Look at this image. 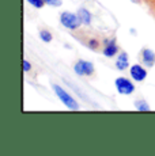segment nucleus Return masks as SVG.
<instances>
[{
    "instance_id": "nucleus-6",
    "label": "nucleus",
    "mask_w": 155,
    "mask_h": 156,
    "mask_svg": "<svg viewBox=\"0 0 155 156\" xmlns=\"http://www.w3.org/2000/svg\"><path fill=\"white\" fill-rule=\"evenodd\" d=\"M118 45L116 44V41L114 40H110V41H106V45H105V48H103V55H105L106 57H113V56H116L118 53Z\"/></svg>"
},
{
    "instance_id": "nucleus-13",
    "label": "nucleus",
    "mask_w": 155,
    "mask_h": 156,
    "mask_svg": "<svg viewBox=\"0 0 155 156\" xmlns=\"http://www.w3.org/2000/svg\"><path fill=\"white\" fill-rule=\"evenodd\" d=\"M29 3H30L31 5H34L35 8H42L44 5L46 4L45 3V0H27Z\"/></svg>"
},
{
    "instance_id": "nucleus-12",
    "label": "nucleus",
    "mask_w": 155,
    "mask_h": 156,
    "mask_svg": "<svg viewBox=\"0 0 155 156\" xmlns=\"http://www.w3.org/2000/svg\"><path fill=\"white\" fill-rule=\"evenodd\" d=\"M136 109H138L139 112H148L150 107H148V105L144 101H138L136 102Z\"/></svg>"
},
{
    "instance_id": "nucleus-10",
    "label": "nucleus",
    "mask_w": 155,
    "mask_h": 156,
    "mask_svg": "<svg viewBox=\"0 0 155 156\" xmlns=\"http://www.w3.org/2000/svg\"><path fill=\"white\" fill-rule=\"evenodd\" d=\"M85 44L87 45L90 49H93V50H98L101 48V42H99V40L98 38H94V37H90V38H87V40L85 41Z\"/></svg>"
},
{
    "instance_id": "nucleus-17",
    "label": "nucleus",
    "mask_w": 155,
    "mask_h": 156,
    "mask_svg": "<svg viewBox=\"0 0 155 156\" xmlns=\"http://www.w3.org/2000/svg\"><path fill=\"white\" fill-rule=\"evenodd\" d=\"M131 2H133V3H142V0H131Z\"/></svg>"
},
{
    "instance_id": "nucleus-2",
    "label": "nucleus",
    "mask_w": 155,
    "mask_h": 156,
    "mask_svg": "<svg viewBox=\"0 0 155 156\" xmlns=\"http://www.w3.org/2000/svg\"><path fill=\"white\" fill-rule=\"evenodd\" d=\"M53 88H55V91H56V94H57V97L60 98V101H61L67 107H70V109H72V110H78V109H79V105L76 103V101L74 99V98L71 97L70 94H67V92H65L60 86L53 84Z\"/></svg>"
},
{
    "instance_id": "nucleus-4",
    "label": "nucleus",
    "mask_w": 155,
    "mask_h": 156,
    "mask_svg": "<svg viewBox=\"0 0 155 156\" xmlns=\"http://www.w3.org/2000/svg\"><path fill=\"white\" fill-rule=\"evenodd\" d=\"M75 72L80 76H91L94 73V65L88 61L79 60L75 64Z\"/></svg>"
},
{
    "instance_id": "nucleus-11",
    "label": "nucleus",
    "mask_w": 155,
    "mask_h": 156,
    "mask_svg": "<svg viewBox=\"0 0 155 156\" xmlns=\"http://www.w3.org/2000/svg\"><path fill=\"white\" fill-rule=\"evenodd\" d=\"M40 37H41V40L45 41V42H50V41H52V34L45 29L40 31Z\"/></svg>"
},
{
    "instance_id": "nucleus-5",
    "label": "nucleus",
    "mask_w": 155,
    "mask_h": 156,
    "mask_svg": "<svg viewBox=\"0 0 155 156\" xmlns=\"http://www.w3.org/2000/svg\"><path fill=\"white\" fill-rule=\"evenodd\" d=\"M131 77L133 80H136V82H143L147 77V71L140 64H135L131 67Z\"/></svg>"
},
{
    "instance_id": "nucleus-14",
    "label": "nucleus",
    "mask_w": 155,
    "mask_h": 156,
    "mask_svg": "<svg viewBox=\"0 0 155 156\" xmlns=\"http://www.w3.org/2000/svg\"><path fill=\"white\" fill-rule=\"evenodd\" d=\"M22 62H23V71H25V72H29L31 69V64L27 61V60H23Z\"/></svg>"
},
{
    "instance_id": "nucleus-1",
    "label": "nucleus",
    "mask_w": 155,
    "mask_h": 156,
    "mask_svg": "<svg viewBox=\"0 0 155 156\" xmlns=\"http://www.w3.org/2000/svg\"><path fill=\"white\" fill-rule=\"evenodd\" d=\"M60 22L63 26H65L67 29L70 30H78L82 25V20L78 15L72 14V12H68V11H64L60 15Z\"/></svg>"
},
{
    "instance_id": "nucleus-7",
    "label": "nucleus",
    "mask_w": 155,
    "mask_h": 156,
    "mask_svg": "<svg viewBox=\"0 0 155 156\" xmlns=\"http://www.w3.org/2000/svg\"><path fill=\"white\" fill-rule=\"evenodd\" d=\"M142 60L147 67H154L155 64V53L150 49H143L142 50Z\"/></svg>"
},
{
    "instance_id": "nucleus-9",
    "label": "nucleus",
    "mask_w": 155,
    "mask_h": 156,
    "mask_svg": "<svg viewBox=\"0 0 155 156\" xmlns=\"http://www.w3.org/2000/svg\"><path fill=\"white\" fill-rule=\"evenodd\" d=\"M78 16L80 18V20H82L83 25H90L91 15H90V12H88L87 10H85V8H80V10L78 11Z\"/></svg>"
},
{
    "instance_id": "nucleus-15",
    "label": "nucleus",
    "mask_w": 155,
    "mask_h": 156,
    "mask_svg": "<svg viewBox=\"0 0 155 156\" xmlns=\"http://www.w3.org/2000/svg\"><path fill=\"white\" fill-rule=\"evenodd\" d=\"M46 4H50V5H61V0H45Z\"/></svg>"
},
{
    "instance_id": "nucleus-3",
    "label": "nucleus",
    "mask_w": 155,
    "mask_h": 156,
    "mask_svg": "<svg viewBox=\"0 0 155 156\" xmlns=\"http://www.w3.org/2000/svg\"><path fill=\"white\" fill-rule=\"evenodd\" d=\"M116 88L120 94L123 95H129L135 91V86L131 83V80H128L127 77H117L116 79Z\"/></svg>"
},
{
    "instance_id": "nucleus-8",
    "label": "nucleus",
    "mask_w": 155,
    "mask_h": 156,
    "mask_svg": "<svg viewBox=\"0 0 155 156\" xmlns=\"http://www.w3.org/2000/svg\"><path fill=\"white\" fill-rule=\"evenodd\" d=\"M116 67L118 68L120 71H124L129 67V62H128V55L125 52L120 53L117 57V61H116Z\"/></svg>"
},
{
    "instance_id": "nucleus-16",
    "label": "nucleus",
    "mask_w": 155,
    "mask_h": 156,
    "mask_svg": "<svg viewBox=\"0 0 155 156\" xmlns=\"http://www.w3.org/2000/svg\"><path fill=\"white\" fill-rule=\"evenodd\" d=\"M148 3H150V5H154L155 8V0H148Z\"/></svg>"
}]
</instances>
